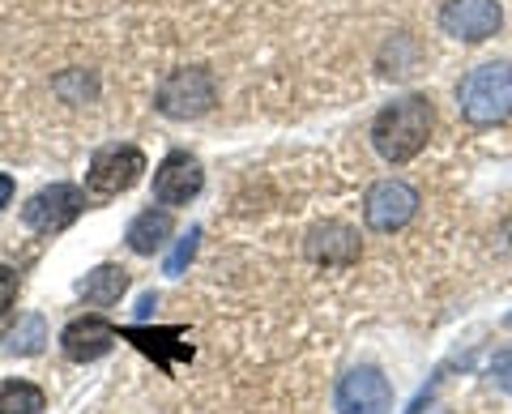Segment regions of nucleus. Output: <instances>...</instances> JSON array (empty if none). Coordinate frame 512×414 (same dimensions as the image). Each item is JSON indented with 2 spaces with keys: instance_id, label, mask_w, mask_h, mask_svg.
Listing matches in <instances>:
<instances>
[{
  "instance_id": "1",
  "label": "nucleus",
  "mask_w": 512,
  "mask_h": 414,
  "mask_svg": "<svg viewBox=\"0 0 512 414\" xmlns=\"http://www.w3.org/2000/svg\"><path fill=\"white\" fill-rule=\"evenodd\" d=\"M431 124H436V107H431L427 94H406V99H393L372 120V146L384 163L402 167L427 146Z\"/></svg>"
},
{
  "instance_id": "2",
  "label": "nucleus",
  "mask_w": 512,
  "mask_h": 414,
  "mask_svg": "<svg viewBox=\"0 0 512 414\" xmlns=\"http://www.w3.org/2000/svg\"><path fill=\"white\" fill-rule=\"evenodd\" d=\"M457 111L478 129L504 124L512 116V65L491 60V65L470 69L457 86Z\"/></svg>"
},
{
  "instance_id": "3",
  "label": "nucleus",
  "mask_w": 512,
  "mask_h": 414,
  "mask_svg": "<svg viewBox=\"0 0 512 414\" xmlns=\"http://www.w3.org/2000/svg\"><path fill=\"white\" fill-rule=\"evenodd\" d=\"M218 86L210 69H175L163 86H158V111L171 120H197L214 107Z\"/></svg>"
},
{
  "instance_id": "4",
  "label": "nucleus",
  "mask_w": 512,
  "mask_h": 414,
  "mask_svg": "<svg viewBox=\"0 0 512 414\" xmlns=\"http://www.w3.org/2000/svg\"><path fill=\"white\" fill-rule=\"evenodd\" d=\"M82 210H86V193L77 184H47L22 205V222L39 235H56L64 227H73Z\"/></svg>"
},
{
  "instance_id": "5",
  "label": "nucleus",
  "mask_w": 512,
  "mask_h": 414,
  "mask_svg": "<svg viewBox=\"0 0 512 414\" xmlns=\"http://www.w3.org/2000/svg\"><path fill=\"white\" fill-rule=\"evenodd\" d=\"M141 175H146V154L137 146H103L90 158L86 188L94 197H120L141 180Z\"/></svg>"
},
{
  "instance_id": "6",
  "label": "nucleus",
  "mask_w": 512,
  "mask_h": 414,
  "mask_svg": "<svg viewBox=\"0 0 512 414\" xmlns=\"http://www.w3.org/2000/svg\"><path fill=\"white\" fill-rule=\"evenodd\" d=\"M414 214H419V193L406 180H380L363 197V218L372 231H402Z\"/></svg>"
},
{
  "instance_id": "7",
  "label": "nucleus",
  "mask_w": 512,
  "mask_h": 414,
  "mask_svg": "<svg viewBox=\"0 0 512 414\" xmlns=\"http://www.w3.org/2000/svg\"><path fill=\"white\" fill-rule=\"evenodd\" d=\"M333 406H338V414H389L393 410V385L380 368H350L338 380Z\"/></svg>"
},
{
  "instance_id": "8",
  "label": "nucleus",
  "mask_w": 512,
  "mask_h": 414,
  "mask_svg": "<svg viewBox=\"0 0 512 414\" xmlns=\"http://www.w3.org/2000/svg\"><path fill=\"white\" fill-rule=\"evenodd\" d=\"M440 26L461 43H487L504 26V9L500 0H448L440 9Z\"/></svg>"
},
{
  "instance_id": "9",
  "label": "nucleus",
  "mask_w": 512,
  "mask_h": 414,
  "mask_svg": "<svg viewBox=\"0 0 512 414\" xmlns=\"http://www.w3.org/2000/svg\"><path fill=\"white\" fill-rule=\"evenodd\" d=\"M201 188H205V171H201L197 158L184 154V150L167 154L154 171V201L158 205H188Z\"/></svg>"
},
{
  "instance_id": "10",
  "label": "nucleus",
  "mask_w": 512,
  "mask_h": 414,
  "mask_svg": "<svg viewBox=\"0 0 512 414\" xmlns=\"http://www.w3.org/2000/svg\"><path fill=\"white\" fill-rule=\"evenodd\" d=\"M116 342H120V329L111 325L107 316H99V312L77 316V321H69V325H64V333H60V346H64V355H69L73 363L103 359Z\"/></svg>"
},
{
  "instance_id": "11",
  "label": "nucleus",
  "mask_w": 512,
  "mask_h": 414,
  "mask_svg": "<svg viewBox=\"0 0 512 414\" xmlns=\"http://www.w3.org/2000/svg\"><path fill=\"white\" fill-rule=\"evenodd\" d=\"M359 231L346 227V222H320V227L308 231L303 240V257L312 265H329V269H342V265H355L359 261Z\"/></svg>"
},
{
  "instance_id": "12",
  "label": "nucleus",
  "mask_w": 512,
  "mask_h": 414,
  "mask_svg": "<svg viewBox=\"0 0 512 414\" xmlns=\"http://www.w3.org/2000/svg\"><path fill=\"white\" fill-rule=\"evenodd\" d=\"M124 342H133L141 355H150L158 368L171 372L175 359H192V346L184 342V329H150V325H128L120 329Z\"/></svg>"
},
{
  "instance_id": "13",
  "label": "nucleus",
  "mask_w": 512,
  "mask_h": 414,
  "mask_svg": "<svg viewBox=\"0 0 512 414\" xmlns=\"http://www.w3.org/2000/svg\"><path fill=\"white\" fill-rule=\"evenodd\" d=\"M171 231H175L171 210H141L133 222H128L124 240H128V248H133L137 257H154V252L171 240Z\"/></svg>"
},
{
  "instance_id": "14",
  "label": "nucleus",
  "mask_w": 512,
  "mask_h": 414,
  "mask_svg": "<svg viewBox=\"0 0 512 414\" xmlns=\"http://www.w3.org/2000/svg\"><path fill=\"white\" fill-rule=\"evenodd\" d=\"M124 291H128V274H124L120 265H99V269H90V274L77 282V295H82L90 308H111V304H120Z\"/></svg>"
},
{
  "instance_id": "15",
  "label": "nucleus",
  "mask_w": 512,
  "mask_h": 414,
  "mask_svg": "<svg viewBox=\"0 0 512 414\" xmlns=\"http://www.w3.org/2000/svg\"><path fill=\"white\" fill-rule=\"evenodd\" d=\"M43 342H47V321H43L39 312L18 316V325L5 333V350H9V355H22V359L26 355H39Z\"/></svg>"
},
{
  "instance_id": "16",
  "label": "nucleus",
  "mask_w": 512,
  "mask_h": 414,
  "mask_svg": "<svg viewBox=\"0 0 512 414\" xmlns=\"http://www.w3.org/2000/svg\"><path fill=\"white\" fill-rule=\"evenodd\" d=\"M47 410V397L39 385L30 380H5L0 385V414H43Z\"/></svg>"
},
{
  "instance_id": "17",
  "label": "nucleus",
  "mask_w": 512,
  "mask_h": 414,
  "mask_svg": "<svg viewBox=\"0 0 512 414\" xmlns=\"http://www.w3.org/2000/svg\"><path fill=\"white\" fill-rule=\"evenodd\" d=\"M197 244H201V231H197V227H192V231L184 235V240H180V244H175V252H171V257H167V265H163V274H171V278H180V274H184V269L192 265V257H197Z\"/></svg>"
},
{
  "instance_id": "18",
  "label": "nucleus",
  "mask_w": 512,
  "mask_h": 414,
  "mask_svg": "<svg viewBox=\"0 0 512 414\" xmlns=\"http://www.w3.org/2000/svg\"><path fill=\"white\" fill-rule=\"evenodd\" d=\"M491 380H495V389L512 393V346L495 355V363H491Z\"/></svg>"
},
{
  "instance_id": "19",
  "label": "nucleus",
  "mask_w": 512,
  "mask_h": 414,
  "mask_svg": "<svg viewBox=\"0 0 512 414\" xmlns=\"http://www.w3.org/2000/svg\"><path fill=\"white\" fill-rule=\"evenodd\" d=\"M13 299H18V274L9 265H0V316L13 308Z\"/></svg>"
},
{
  "instance_id": "20",
  "label": "nucleus",
  "mask_w": 512,
  "mask_h": 414,
  "mask_svg": "<svg viewBox=\"0 0 512 414\" xmlns=\"http://www.w3.org/2000/svg\"><path fill=\"white\" fill-rule=\"evenodd\" d=\"M9 201H13V175H5V171H0V210H5Z\"/></svg>"
},
{
  "instance_id": "21",
  "label": "nucleus",
  "mask_w": 512,
  "mask_h": 414,
  "mask_svg": "<svg viewBox=\"0 0 512 414\" xmlns=\"http://www.w3.org/2000/svg\"><path fill=\"white\" fill-rule=\"evenodd\" d=\"M154 304H158V295H141V304H137V316L146 321V316L154 312Z\"/></svg>"
}]
</instances>
